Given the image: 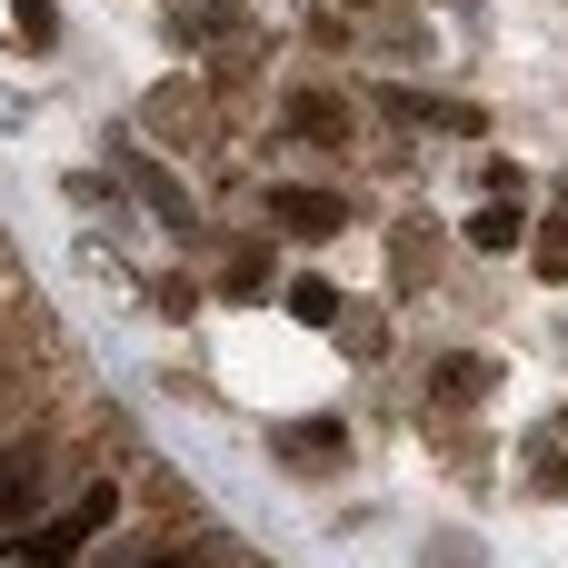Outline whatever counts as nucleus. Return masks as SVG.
<instances>
[{
	"mask_svg": "<svg viewBox=\"0 0 568 568\" xmlns=\"http://www.w3.org/2000/svg\"><path fill=\"white\" fill-rule=\"evenodd\" d=\"M339 439H349L339 419H310V429H290L280 449H290V459H339Z\"/></svg>",
	"mask_w": 568,
	"mask_h": 568,
	"instance_id": "39448f33",
	"label": "nucleus"
},
{
	"mask_svg": "<svg viewBox=\"0 0 568 568\" xmlns=\"http://www.w3.org/2000/svg\"><path fill=\"white\" fill-rule=\"evenodd\" d=\"M130 568H180V559H130Z\"/></svg>",
	"mask_w": 568,
	"mask_h": 568,
	"instance_id": "1a4fd4ad",
	"label": "nucleus"
},
{
	"mask_svg": "<svg viewBox=\"0 0 568 568\" xmlns=\"http://www.w3.org/2000/svg\"><path fill=\"white\" fill-rule=\"evenodd\" d=\"M40 469H50L40 449H10V459H0V529H20V519L40 509Z\"/></svg>",
	"mask_w": 568,
	"mask_h": 568,
	"instance_id": "7ed1b4c3",
	"label": "nucleus"
},
{
	"mask_svg": "<svg viewBox=\"0 0 568 568\" xmlns=\"http://www.w3.org/2000/svg\"><path fill=\"white\" fill-rule=\"evenodd\" d=\"M290 130H300V140H339V110H329V100H290Z\"/></svg>",
	"mask_w": 568,
	"mask_h": 568,
	"instance_id": "0eeeda50",
	"label": "nucleus"
},
{
	"mask_svg": "<svg viewBox=\"0 0 568 568\" xmlns=\"http://www.w3.org/2000/svg\"><path fill=\"white\" fill-rule=\"evenodd\" d=\"M290 320H310V329L339 320V290H329V280H290Z\"/></svg>",
	"mask_w": 568,
	"mask_h": 568,
	"instance_id": "20e7f679",
	"label": "nucleus"
},
{
	"mask_svg": "<svg viewBox=\"0 0 568 568\" xmlns=\"http://www.w3.org/2000/svg\"><path fill=\"white\" fill-rule=\"evenodd\" d=\"M270 210H280V230H300V240H329V230L349 220V210H339V190H280Z\"/></svg>",
	"mask_w": 568,
	"mask_h": 568,
	"instance_id": "f03ea898",
	"label": "nucleus"
},
{
	"mask_svg": "<svg viewBox=\"0 0 568 568\" xmlns=\"http://www.w3.org/2000/svg\"><path fill=\"white\" fill-rule=\"evenodd\" d=\"M110 519H120V489L100 479V489H80V509H60L50 529H20V568H80V549H90Z\"/></svg>",
	"mask_w": 568,
	"mask_h": 568,
	"instance_id": "f257e3e1",
	"label": "nucleus"
},
{
	"mask_svg": "<svg viewBox=\"0 0 568 568\" xmlns=\"http://www.w3.org/2000/svg\"><path fill=\"white\" fill-rule=\"evenodd\" d=\"M10 20H20V40H30V50H50V30H60V10H50V0H10Z\"/></svg>",
	"mask_w": 568,
	"mask_h": 568,
	"instance_id": "6e6552de",
	"label": "nucleus"
},
{
	"mask_svg": "<svg viewBox=\"0 0 568 568\" xmlns=\"http://www.w3.org/2000/svg\"><path fill=\"white\" fill-rule=\"evenodd\" d=\"M469 240H479V250H519V210H509V200H499V210H479V220H469Z\"/></svg>",
	"mask_w": 568,
	"mask_h": 568,
	"instance_id": "423d86ee",
	"label": "nucleus"
}]
</instances>
